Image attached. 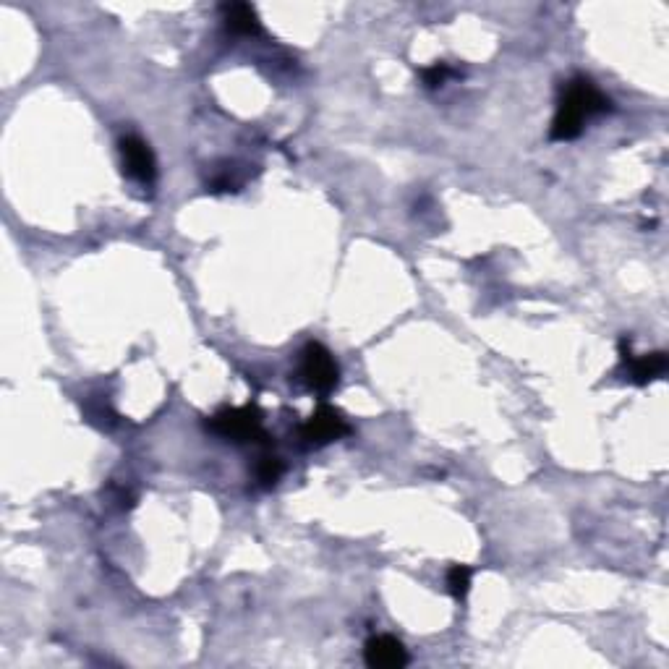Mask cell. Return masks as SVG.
I'll return each mask as SVG.
<instances>
[{
  "label": "cell",
  "instance_id": "6",
  "mask_svg": "<svg viewBox=\"0 0 669 669\" xmlns=\"http://www.w3.org/2000/svg\"><path fill=\"white\" fill-rule=\"evenodd\" d=\"M620 356L622 364L628 366L630 379L636 385H649L654 379L662 377L667 372V353H646V356H633L630 353V340H622L620 343Z\"/></svg>",
  "mask_w": 669,
  "mask_h": 669
},
{
  "label": "cell",
  "instance_id": "4",
  "mask_svg": "<svg viewBox=\"0 0 669 669\" xmlns=\"http://www.w3.org/2000/svg\"><path fill=\"white\" fill-rule=\"evenodd\" d=\"M345 434H351V424L343 419V413L338 408L332 406H319L311 413V419H306V424L301 426V440L314 447L330 445Z\"/></svg>",
  "mask_w": 669,
  "mask_h": 669
},
{
  "label": "cell",
  "instance_id": "8",
  "mask_svg": "<svg viewBox=\"0 0 669 669\" xmlns=\"http://www.w3.org/2000/svg\"><path fill=\"white\" fill-rule=\"evenodd\" d=\"M225 16V27L233 34H259L262 32V24H259L257 8L249 6V3H230L223 8Z\"/></svg>",
  "mask_w": 669,
  "mask_h": 669
},
{
  "label": "cell",
  "instance_id": "11",
  "mask_svg": "<svg viewBox=\"0 0 669 669\" xmlns=\"http://www.w3.org/2000/svg\"><path fill=\"white\" fill-rule=\"evenodd\" d=\"M447 76H450V68H447V63H432V66L421 71V79H424V84L432 89L442 87V84L447 82Z\"/></svg>",
  "mask_w": 669,
  "mask_h": 669
},
{
  "label": "cell",
  "instance_id": "2",
  "mask_svg": "<svg viewBox=\"0 0 669 669\" xmlns=\"http://www.w3.org/2000/svg\"><path fill=\"white\" fill-rule=\"evenodd\" d=\"M215 434L233 442H267V432L262 424V411L257 406L223 408L207 424Z\"/></svg>",
  "mask_w": 669,
  "mask_h": 669
},
{
  "label": "cell",
  "instance_id": "10",
  "mask_svg": "<svg viewBox=\"0 0 669 669\" xmlns=\"http://www.w3.org/2000/svg\"><path fill=\"white\" fill-rule=\"evenodd\" d=\"M447 588L455 599H466L468 588H471V568L466 565H453L447 570Z\"/></svg>",
  "mask_w": 669,
  "mask_h": 669
},
{
  "label": "cell",
  "instance_id": "5",
  "mask_svg": "<svg viewBox=\"0 0 669 669\" xmlns=\"http://www.w3.org/2000/svg\"><path fill=\"white\" fill-rule=\"evenodd\" d=\"M118 149H121L123 170H126V173H129L136 183L149 186V183L155 181L157 163H155V155H152V149H149L147 142H142L139 136H123Z\"/></svg>",
  "mask_w": 669,
  "mask_h": 669
},
{
  "label": "cell",
  "instance_id": "3",
  "mask_svg": "<svg viewBox=\"0 0 669 669\" xmlns=\"http://www.w3.org/2000/svg\"><path fill=\"white\" fill-rule=\"evenodd\" d=\"M301 379L309 390L327 395L338 387L340 369L322 343H309L301 353Z\"/></svg>",
  "mask_w": 669,
  "mask_h": 669
},
{
  "label": "cell",
  "instance_id": "1",
  "mask_svg": "<svg viewBox=\"0 0 669 669\" xmlns=\"http://www.w3.org/2000/svg\"><path fill=\"white\" fill-rule=\"evenodd\" d=\"M607 110L609 97L604 92H599L596 84H591L588 79H573V82H568V87L562 89V97L557 102V113L555 121H552V129H549V136L555 142L578 139L588 118L607 113Z\"/></svg>",
  "mask_w": 669,
  "mask_h": 669
},
{
  "label": "cell",
  "instance_id": "7",
  "mask_svg": "<svg viewBox=\"0 0 669 669\" xmlns=\"http://www.w3.org/2000/svg\"><path fill=\"white\" fill-rule=\"evenodd\" d=\"M364 659L372 669H398L408 664L406 646L392 636H372L364 646Z\"/></svg>",
  "mask_w": 669,
  "mask_h": 669
},
{
  "label": "cell",
  "instance_id": "9",
  "mask_svg": "<svg viewBox=\"0 0 669 669\" xmlns=\"http://www.w3.org/2000/svg\"><path fill=\"white\" fill-rule=\"evenodd\" d=\"M283 471L285 466L278 455H264V458H259L257 463V481L262 487H275L280 481V476H283Z\"/></svg>",
  "mask_w": 669,
  "mask_h": 669
}]
</instances>
